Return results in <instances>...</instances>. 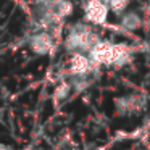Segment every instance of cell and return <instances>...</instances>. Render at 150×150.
<instances>
[{
  "mask_svg": "<svg viewBox=\"0 0 150 150\" xmlns=\"http://www.w3.org/2000/svg\"><path fill=\"white\" fill-rule=\"evenodd\" d=\"M129 49L126 45L105 42V40H97L89 49V60L92 62L94 66H121L129 60Z\"/></svg>",
  "mask_w": 150,
  "mask_h": 150,
  "instance_id": "obj_1",
  "label": "cell"
},
{
  "mask_svg": "<svg viewBox=\"0 0 150 150\" xmlns=\"http://www.w3.org/2000/svg\"><path fill=\"white\" fill-rule=\"evenodd\" d=\"M95 42L97 37L87 26H74L69 31L65 45L68 50H89Z\"/></svg>",
  "mask_w": 150,
  "mask_h": 150,
  "instance_id": "obj_2",
  "label": "cell"
},
{
  "mask_svg": "<svg viewBox=\"0 0 150 150\" xmlns=\"http://www.w3.org/2000/svg\"><path fill=\"white\" fill-rule=\"evenodd\" d=\"M108 2L110 0H87L84 5L86 20L94 24H105L108 15Z\"/></svg>",
  "mask_w": 150,
  "mask_h": 150,
  "instance_id": "obj_3",
  "label": "cell"
},
{
  "mask_svg": "<svg viewBox=\"0 0 150 150\" xmlns=\"http://www.w3.org/2000/svg\"><path fill=\"white\" fill-rule=\"evenodd\" d=\"M144 108V98L139 95H127V97L116 98V111L121 115H131L140 111Z\"/></svg>",
  "mask_w": 150,
  "mask_h": 150,
  "instance_id": "obj_4",
  "label": "cell"
},
{
  "mask_svg": "<svg viewBox=\"0 0 150 150\" xmlns=\"http://www.w3.org/2000/svg\"><path fill=\"white\" fill-rule=\"evenodd\" d=\"M94 68L92 62L89 60V57L81 55V53H74L69 60V73L76 76H84L87 74L91 69Z\"/></svg>",
  "mask_w": 150,
  "mask_h": 150,
  "instance_id": "obj_5",
  "label": "cell"
},
{
  "mask_svg": "<svg viewBox=\"0 0 150 150\" xmlns=\"http://www.w3.org/2000/svg\"><path fill=\"white\" fill-rule=\"evenodd\" d=\"M31 49L39 55H47L53 50V39L45 33H39L31 37Z\"/></svg>",
  "mask_w": 150,
  "mask_h": 150,
  "instance_id": "obj_6",
  "label": "cell"
},
{
  "mask_svg": "<svg viewBox=\"0 0 150 150\" xmlns=\"http://www.w3.org/2000/svg\"><path fill=\"white\" fill-rule=\"evenodd\" d=\"M123 26L129 28V29H136V28L140 26V20L136 13H129L126 16H123Z\"/></svg>",
  "mask_w": 150,
  "mask_h": 150,
  "instance_id": "obj_7",
  "label": "cell"
},
{
  "mask_svg": "<svg viewBox=\"0 0 150 150\" xmlns=\"http://www.w3.org/2000/svg\"><path fill=\"white\" fill-rule=\"evenodd\" d=\"M127 2H129V0H110V2H108V7H110L116 15H120V13H123L124 8L127 7Z\"/></svg>",
  "mask_w": 150,
  "mask_h": 150,
  "instance_id": "obj_8",
  "label": "cell"
},
{
  "mask_svg": "<svg viewBox=\"0 0 150 150\" xmlns=\"http://www.w3.org/2000/svg\"><path fill=\"white\" fill-rule=\"evenodd\" d=\"M68 91H69V86L66 84V82H63L62 86H60L58 89L55 91V98H63V97H66V94H68Z\"/></svg>",
  "mask_w": 150,
  "mask_h": 150,
  "instance_id": "obj_9",
  "label": "cell"
},
{
  "mask_svg": "<svg viewBox=\"0 0 150 150\" xmlns=\"http://www.w3.org/2000/svg\"><path fill=\"white\" fill-rule=\"evenodd\" d=\"M40 2H50V0H40Z\"/></svg>",
  "mask_w": 150,
  "mask_h": 150,
  "instance_id": "obj_10",
  "label": "cell"
},
{
  "mask_svg": "<svg viewBox=\"0 0 150 150\" xmlns=\"http://www.w3.org/2000/svg\"><path fill=\"white\" fill-rule=\"evenodd\" d=\"M0 150H5V149H4V147H0Z\"/></svg>",
  "mask_w": 150,
  "mask_h": 150,
  "instance_id": "obj_11",
  "label": "cell"
}]
</instances>
